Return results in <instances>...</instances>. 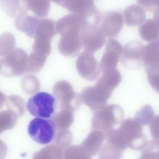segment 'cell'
Returning a JSON list of instances; mask_svg holds the SVG:
<instances>
[{"label":"cell","mask_w":159,"mask_h":159,"mask_svg":"<svg viewBox=\"0 0 159 159\" xmlns=\"http://www.w3.org/2000/svg\"><path fill=\"white\" fill-rule=\"evenodd\" d=\"M125 24L129 26H136L142 24L145 19L144 9L136 4L129 6L124 11Z\"/></svg>","instance_id":"d6986e66"},{"label":"cell","mask_w":159,"mask_h":159,"mask_svg":"<svg viewBox=\"0 0 159 159\" xmlns=\"http://www.w3.org/2000/svg\"><path fill=\"white\" fill-rule=\"evenodd\" d=\"M76 68L82 78L89 81L97 80L101 72L100 63L96 60L93 53L86 51L78 56Z\"/></svg>","instance_id":"30bf717a"},{"label":"cell","mask_w":159,"mask_h":159,"mask_svg":"<svg viewBox=\"0 0 159 159\" xmlns=\"http://www.w3.org/2000/svg\"><path fill=\"white\" fill-rule=\"evenodd\" d=\"M16 46V40L12 34L5 32L0 35V56L6 55L12 51Z\"/></svg>","instance_id":"f1b7e54d"},{"label":"cell","mask_w":159,"mask_h":159,"mask_svg":"<svg viewBox=\"0 0 159 159\" xmlns=\"http://www.w3.org/2000/svg\"><path fill=\"white\" fill-rule=\"evenodd\" d=\"M105 139L106 135L103 132L94 130L80 145L91 156H94L101 150Z\"/></svg>","instance_id":"e0dca14e"},{"label":"cell","mask_w":159,"mask_h":159,"mask_svg":"<svg viewBox=\"0 0 159 159\" xmlns=\"http://www.w3.org/2000/svg\"><path fill=\"white\" fill-rule=\"evenodd\" d=\"M53 93L60 102V109H67L73 112L81 106L80 94L74 91L71 84L66 81L57 82L53 87Z\"/></svg>","instance_id":"9c48e42d"},{"label":"cell","mask_w":159,"mask_h":159,"mask_svg":"<svg viewBox=\"0 0 159 159\" xmlns=\"http://www.w3.org/2000/svg\"><path fill=\"white\" fill-rule=\"evenodd\" d=\"M155 149V148L148 143L146 147L143 150L142 153L139 159H158V152L154 151L153 150Z\"/></svg>","instance_id":"836d02e7"},{"label":"cell","mask_w":159,"mask_h":159,"mask_svg":"<svg viewBox=\"0 0 159 159\" xmlns=\"http://www.w3.org/2000/svg\"><path fill=\"white\" fill-rule=\"evenodd\" d=\"M72 139V134L69 130H62L57 134L55 143L61 148H66L69 147Z\"/></svg>","instance_id":"4dcf8cb0"},{"label":"cell","mask_w":159,"mask_h":159,"mask_svg":"<svg viewBox=\"0 0 159 159\" xmlns=\"http://www.w3.org/2000/svg\"><path fill=\"white\" fill-rule=\"evenodd\" d=\"M114 89L99 78L95 85L84 88L80 94L82 103L97 111L106 106Z\"/></svg>","instance_id":"6da1fadb"},{"label":"cell","mask_w":159,"mask_h":159,"mask_svg":"<svg viewBox=\"0 0 159 159\" xmlns=\"http://www.w3.org/2000/svg\"><path fill=\"white\" fill-rule=\"evenodd\" d=\"M0 70H1V62H0Z\"/></svg>","instance_id":"60d3db41"},{"label":"cell","mask_w":159,"mask_h":159,"mask_svg":"<svg viewBox=\"0 0 159 159\" xmlns=\"http://www.w3.org/2000/svg\"><path fill=\"white\" fill-rule=\"evenodd\" d=\"M6 106L8 109L15 112L18 116H21L24 113V101L19 96H9L6 101Z\"/></svg>","instance_id":"f546056e"},{"label":"cell","mask_w":159,"mask_h":159,"mask_svg":"<svg viewBox=\"0 0 159 159\" xmlns=\"http://www.w3.org/2000/svg\"><path fill=\"white\" fill-rule=\"evenodd\" d=\"M153 19L156 23L159 25V0H157L156 6L154 8Z\"/></svg>","instance_id":"d590c367"},{"label":"cell","mask_w":159,"mask_h":159,"mask_svg":"<svg viewBox=\"0 0 159 159\" xmlns=\"http://www.w3.org/2000/svg\"><path fill=\"white\" fill-rule=\"evenodd\" d=\"M137 1L147 11H151L155 8L157 2V0H137Z\"/></svg>","instance_id":"e575fe53"},{"label":"cell","mask_w":159,"mask_h":159,"mask_svg":"<svg viewBox=\"0 0 159 159\" xmlns=\"http://www.w3.org/2000/svg\"><path fill=\"white\" fill-rule=\"evenodd\" d=\"M29 8L38 17H45L50 8V0H29Z\"/></svg>","instance_id":"4316f807"},{"label":"cell","mask_w":159,"mask_h":159,"mask_svg":"<svg viewBox=\"0 0 159 159\" xmlns=\"http://www.w3.org/2000/svg\"><path fill=\"white\" fill-rule=\"evenodd\" d=\"M63 155V148L57 145L52 144L35 152L32 159H62Z\"/></svg>","instance_id":"44dd1931"},{"label":"cell","mask_w":159,"mask_h":159,"mask_svg":"<svg viewBox=\"0 0 159 159\" xmlns=\"http://www.w3.org/2000/svg\"><path fill=\"white\" fill-rule=\"evenodd\" d=\"M56 104L53 96L46 92H39L28 100L26 107L32 116L49 119L55 114Z\"/></svg>","instance_id":"277c9868"},{"label":"cell","mask_w":159,"mask_h":159,"mask_svg":"<svg viewBox=\"0 0 159 159\" xmlns=\"http://www.w3.org/2000/svg\"><path fill=\"white\" fill-rule=\"evenodd\" d=\"M51 1H52L54 2L55 3H56V4H58V5H60V3L61 2V1H62L63 0H51Z\"/></svg>","instance_id":"f35d334b"},{"label":"cell","mask_w":159,"mask_h":159,"mask_svg":"<svg viewBox=\"0 0 159 159\" xmlns=\"http://www.w3.org/2000/svg\"><path fill=\"white\" fill-rule=\"evenodd\" d=\"M124 117V111L120 106L106 104L95 111L92 117V128L107 132L112 129L114 125L121 123Z\"/></svg>","instance_id":"7a4b0ae2"},{"label":"cell","mask_w":159,"mask_h":159,"mask_svg":"<svg viewBox=\"0 0 159 159\" xmlns=\"http://www.w3.org/2000/svg\"><path fill=\"white\" fill-rule=\"evenodd\" d=\"M119 129L123 132L128 147L134 150H143L148 141L143 133V125L135 118H128L122 120Z\"/></svg>","instance_id":"5b68a950"},{"label":"cell","mask_w":159,"mask_h":159,"mask_svg":"<svg viewBox=\"0 0 159 159\" xmlns=\"http://www.w3.org/2000/svg\"><path fill=\"white\" fill-rule=\"evenodd\" d=\"M73 111L67 109H61L53 116L52 120L59 130H66L69 128L73 122Z\"/></svg>","instance_id":"7402d4cb"},{"label":"cell","mask_w":159,"mask_h":159,"mask_svg":"<svg viewBox=\"0 0 159 159\" xmlns=\"http://www.w3.org/2000/svg\"><path fill=\"white\" fill-rule=\"evenodd\" d=\"M91 157L81 145H72L65 148L62 159H91Z\"/></svg>","instance_id":"484cf974"},{"label":"cell","mask_w":159,"mask_h":159,"mask_svg":"<svg viewBox=\"0 0 159 159\" xmlns=\"http://www.w3.org/2000/svg\"><path fill=\"white\" fill-rule=\"evenodd\" d=\"M150 130L153 137L150 142L158 148H159V115L155 116L150 124Z\"/></svg>","instance_id":"1f68e13d"},{"label":"cell","mask_w":159,"mask_h":159,"mask_svg":"<svg viewBox=\"0 0 159 159\" xmlns=\"http://www.w3.org/2000/svg\"><path fill=\"white\" fill-rule=\"evenodd\" d=\"M18 116L11 110L0 112V134L13 129L17 124Z\"/></svg>","instance_id":"cb8c5ba5"},{"label":"cell","mask_w":159,"mask_h":159,"mask_svg":"<svg viewBox=\"0 0 159 159\" xmlns=\"http://www.w3.org/2000/svg\"><path fill=\"white\" fill-rule=\"evenodd\" d=\"M83 28L72 27L62 30L59 34L61 38L58 42V49L63 56L73 57L76 56L83 47L81 31Z\"/></svg>","instance_id":"52a82bcc"},{"label":"cell","mask_w":159,"mask_h":159,"mask_svg":"<svg viewBox=\"0 0 159 159\" xmlns=\"http://www.w3.org/2000/svg\"><path fill=\"white\" fill-rule=\"evenodd\" d=\"M7 152V148L5 143L0 140V159H3Z\"/></svg>","instance_id":"8d00e7d4"},{"label":"cell","mask_w":159,"mask_h":159,"mask_svg":"<svg viewBox=\"0 0 159 159\" xmlns=\"http://www.w3.org/2000/svg\"><path fill=\"white\" fill-rule=\"evenodd\" d=\"M155 117L154 111L151 106L145 104L136 112L135 119L142 125H149Z\"/></svg>","instance_id":"83f0119b"},{"label":"cell","mask_w":159,"mask_h":159,"mask_svg":"<svg viewBox=\"0 0 159 159\" xmlns=\"http://www.w3.org/2000/svg\"><path fill=\"white\" fill-rule=\"evenodd\" d=\"M158 159H159V151L158 152Z\"/></svg>","instance_id":"ab89813d"},{"label":"cell","mask_w":159,"mask_h":159,"mask_svg":"<svg viewBox=\"0 0 159 159\" xmlns=\"http://www.w3.org/2000/svg\"><path fill=\"white\" fill-rule=\"evenodd\" d=\"M99 26L101 31L108 38L116 37L120 32L124 20L120 13L114 11H109L101 16Z\"/></svg>","instance_id":"5bb4252c"},{"label":"cell","mask_w":159,"mask_h":159,"mask_svg":"<svg viewBox=\"0 0 159 159\" xmlns=\"http://www.w3.org/2000/svg\"><path fill=\"white\" fill-rule=\"evenodd\" d=\"M144 50L143 44L139 41L133 40L127 43L123 48L122 64L130 70L140 68L143 63Z\"/></svg>","instance_id":"8fae6325"},{"label":"cell","mask_w":159,"mask_h":159,"mask_svg":"<svg viewBox=\"0 0 159 159\" xmlns=\"http://www.w3.org/2000/svg\"><path fill=\"white\" fill-rule=\"evenodd\" d=\"M57 127L52 120L36 117L28 125V133L37 143L46 145L50 143L55 137Z\"/></svg>","instance_id":"8992f818"},{"label":"cell","mask_w":159,"mask_h":159,"mask_svg":"<svg viewBox=\"0 0 159 159\" xmlns=\"http://www.w3.org/2000/svg\"><path fill=\"white\" fill-rule=\"evenodd\" d=\"M143 63L147 72L159 71V38L145 47Z\"/></svg>","instance_id":"9a60e30c"},{"label":"cell","mask_w":159,"mask_h":159,"mask_svg":"<svg viewBox=\"0 0 159 159\" xmlns=\"http://www.w3.org/2000/svg\"><path fill=\"white\" fill-rule=\"evenodd\" d=\"M81 39L84 51L94 53L105 43V35L98 25L88 24L81 31Z\"/></svg>","instance_id":"7c38bea8"},{"label":"cell","mask_w":159,"mask_h":159,"mask_svg":"<svg viewBox=\"0 0 159 159\" xmlns=\"http://www.w3.org/2000/svg\"><path fill=\"white\" fill-rule=\"evenodd\" d=\"M6 95L0 91V109L2 108L4 102H6Z\"/></svg>","instance_id":"74e56055"},{"label":"cell","mask_w":159,"mask_h":159,"mask_svg":"<svg viewBox=\"0 0 159 159\" xmlns=\"http://www.w3.org/2000/svg\"><path fill=\"white\" fill-rule=\"evenodd\" d=\"M0 8L11 17L26 14L30 9L29 0H0Z\"/></svg>","instance_id":"2e32d148"},{"label":"cell","mask_w":159,"mask_h":159,"mask_svg":"<svg viewBox=\"0 0 159 159\" xmlns=\"http://www.w3.org/2000/svg\"><path fill=\"white\" fill-rule=\"evenodd\" d=\"M106 142H108L124 151L127 147V142L123 132L120 129H111L106 134Z\"/></svg>","instance_id":"603a6c76"},{"label":"cell","mask_w":159,"mask_h":159,"mask_svg":"<svg viewBox=\"0 0 159 159\" xmlns=\"http://www.w3.org/2000/svg\"><path fill=\"white\" fill-rule=\"evenodd\" d=\"M124 151L114 145L106 142L99 152L98 159H120Z\"/></svg>","instance_id":"d4e9b609"},{"label":"cell","mask_w":159,"mask_h":159,"mask_svg":"<svg viewBox=\"0 0 159 159\" xmlns=\"http://www.w3.org/2000/svg\"><path fill=\"white\" fill-rule=\"evenodd\" d=\"M148 83L158 93H159V71L147 72Z\"/></svg>","instance_id":"d6a6232c"},{"label":"cell","mask_w":159,"mask_h":159,"mask_svg":"<svg viewBox=\"0 0 159 159\" xmlns=\"http://www.w3.org/2000/svg\"><path fill=\"white\" fill-rule=\"evenodd\" d=\"M28 56L21 48H15L0 60V74L7 77L21 76L27 72Z\"/></svg>","instance_id":"3957f363"},{"label":"cell","mask_w":159,"mask_h":159,"mask_svg":"<svg viewBox=\"0 0 159 159\" xmlns=\"http://www.w3.org/2000/svg\"><path fill=\"white\" fill-rule=\"evenodd\" d=\"M122 52L123 48L118 41L112 39L107 40L100 62L101 72L116 69Z\"/></svg>","instance_id":"4fadbf2b"},{"label":"cell","mask_w":159,"mask_h":159,"mask_svg":"<svg viewBox=\"0 0 159 159\" xmlns=\"http://www.w3.org/2000/svg\"><path fill=\"white\" fill-rule=\"evenodd\" d=\"M39 19V17L34 16L20 15L16 17L14 24L19 30L25 33L30 38H34Z\"/></svg>","instance_id":"ac0fdd59"},{"label":"cell","mask_w":159,"mask_h":159,"mask_svg":"<svg viewBox=\"0 0 159 159\" xmlns=\"http://www.w3.org/2000/svg\"><path fill=\"white\" fill-rule=\"evenodd\" d=\"M60 5L72 14L85 17L90 24L99 23L101 14L91 0H63Z\"/></svg>","instance_id":"ba28073f"},{"label":"cell","mask_w":159,"mask_h":159,"mask_svg":"<svg viewBox=\"0 0 159 159\" xmlns=\"http://www.w3.org/2000/svg\"><path fill=\"white\" fill-rule=\"evenodd\" d=\"M139 33L143 40L154 41L159 38V25L154 20L148 19L140 25Z\"/></svg>","instance_id":"ffe728a7"}]
</instances>
